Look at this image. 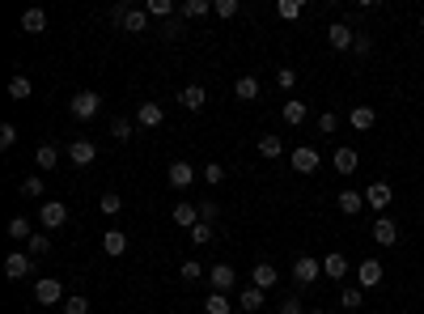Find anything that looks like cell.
<instances>
[{"label":"cell","instance_id":"cell-1","mask_svg":"<svg viewBox=\"0 0 424 314\" xmlns=\"http://www.w3.org/2000/svg\"><path fill=\"white\" fill-rule=\"evenodd\" d=\"M102 111V94H93V89H81V94H73V102H68V115L73 119H93Z\"/></svg>","mask_w":424,"mask_h":314},{"label":"cell","instance_id":"cell-2","mask_svg":"<svg viewBox=\"0 0 424 314\" xmlns=\"http://www.w3.org/2000/svg\"><path fill=\"white\" fill-rule=\"evenodd\" d=\"M382 276H386L382 259H361V264H356V289H378Z\"/></svg>","mask_w":424,"mask_h":314},{"label":"cell","instance_id":"cell-3","mask_svg":"<svg viewBox=\"0 0 424 314\" xmlns=\"http://www.w3.org/2000/svg\"><path fill=\"white\" fill-rule=\"evenodd\" d=\"M111 17H115L128 34H144V26H149V13H144V9H128V5H115Z\"/></svg>","mask_w":424,"mask_h":314},{"label":"cell","instance_id":"cell-4","mask_svg":"<svg viewBox=\"0 0 424 314\" xmlns=\"http://www.w3.org/2000/svg\"><path fill=\"white\" fill-rule=\"evenodd\" d=\"M318 276H323V264H318L314 255H297V259H293V281H297L301 289H305V285H314Z\"/></svg>","mask_w":424,"mask_h":314},{"label":"cell","instance_id":"cell-5","mask_svg":"<svg viewBox=\"0 0 424 314\" xmlns=\"http://www.w3.org/2000/svg\"><path fill=\"white\" fill-rule=\"evenodd\" d=\"M34 301H38V306H64V285H60L56 276H43V281L34 285Z\"/></svg>","mask_w":424,"mask_h":314},{"label":"cell","instance_id":"cell-6","mask_svg":"<svg viewBox=\"0 0 424 314\" xmlns=\"http://www.w3.org/2000/svg\"><path fill=\"white\" fill-rule=\"evenodd\" d=\"M289 162H293V170H297V174H314L318 166H323V157H318V149H310V144H297Z\"/></svg>","mask_w":424,"mask_h":314},{"label":"cell","instance_id":"cell-7","mask_svg":"<svg viewBox=\"0 0 424 314\" xmlns=\"http://www.w3.org/2000/svg\"><path fill=\"white\" fill-rule=\"evenodd\" d=\"M34 272V255H26V251H13L9 259H5V276L9 281H26Z\"/></svg>","mask_w":424,"mask_h":314},{"label":"cell","instance_id":"cell-8","mask_svg":"<svg viewBox=\"0 0 424 314\" xmlns=\"http://www.w3.org/2000/svg\"><path fill=\"white\" fill-rule=\"evenodd\" d=\"M208 285H212V293H234L238 272H234L229 264H217V268H208Z\"/></svg>","mask_w":424,"mask_h":314},{"label":"cell","instance_id":"cell-9","mask_svg":"<svg viewBox=\"0 0 424 314\" xmlns=\"http://www.w3.org/2000/svg\"><path fill=\"white\" fill-rule=\"evenodd\" d=\"M38 221H43V230H60V225L68 221V204H60V200L43 204V208H38Z\"/></svg>","mask_w":424,"mask_h":314},{"label":"cell","instance_id":"cell-10","mask_svg":"<svg viewBox=\"0 0 424 314\" xmlns=\"http://www.w3.org/2000/svg\"><path fill=\"white\" fill-rule=\"evenodd\" d=\"M327 43H331L335 51H352V43H356V30H352L348 22H331V26H327Z\"/></svg>","mask_w":424,"mask_h":314},{"label":"cell","instance_id":"cell-11","mask_svg":"<svg viewBox=\"0 0 424 314\" xmlns=\"http://www.w3.org/2000/svg\"><path fill=\"white\" fill-rule=\"evenodd\" d=\"M68 162L73 166H93L98 162V144L93 140H73L68 144Z\"/></svg>","mask_w":424,"mask_h":314},{"label":"cell","instance_id":"cell-12","mask_svg":"<svg viewBox=\"0 0 424 314\" xmlns=\"http://www.w3.org/2000/svg\"><path fill=\"white\" fill-rule=\"evenodd\" d=\"M136 124H140V128H162V124H166V107H162V102H140Z\"/></svg>","mask_w":424,"mask_h":314},{"label":"cell","instance_id":"cell-13","mask_svg":"<svg viewBox=\"0 0 424 314\" xmlns=\"http://www.w3.org/2000/svg\"><path fill=\"white\" fill-rule=\"evenodd\" d=\"M369 238H374L378 246H399V225H395L391 217H378V221H374V234H369Z\"/></svg>","mask_w":424,"mask_h":314},{"label":"cell","instance_id":"cell-14","mask_svg":"<svg viewBox=\"0 0 424 314\" xmlns=\"http://www.w3.org/2000/svg\"><path fill=\"white\" fill-rule=\"evenodd\" d=\"M386 204H391V183H369V187H365V208L382 213Z\"/></svg>","mask_w":424,"mask_h":314},{"label":"cell","instance_id":"cell-15","mask_svg":"<svg viewBox=\"0 0 424 314\" xmlns=\"http://www.w3.org/2000/svg\"><path fill=\"white\" fill-rule=\"evenodd\" d=\"M331 166H335V174H356V166H361V157H356V149H335L331 153Z\"/></svg>","mask_w":424,"mask_h":314},{"label":"cell","instance_id":"cell-16","mask_svg":"<svg viewBox=\"0 0 424 314\" xmlns=\"http://www.w3.org/2000/svg\"><path fill=\"white\" fill-rule=\"evenodd\" d=\"M170 217H174V225H183V230H195V225H199V204H187V200H183V204L170 208Z\"/></svg>","mask_w":424,"mask_h":314},{"label":"cell","instance_id":"cell-17","mask_svg":"<svg viewBox=\"0 0 424 314\" xmlns=\"http://www.w3.org/2000/svg\"><path fill=\"white\" fill-rule=\"evenodd\" d=\"M166 179H170V187H191L195 183V166L191 162H170V170H166Z\"/></svg>","mask_w":424,"mask_h":314},{"label":"cell","instance_id":"cell-18","mask_svg":"<svg viewBox=\"0 0 424 314\" xmlns=\"http://www.w3.org/2000/svg\"><path fill=\"white\" fill-rule=\"evenodd\" d=\"M335 208H340L344 217H356L361 208H365V191H352V187H348V191H340V195H335Z\"/></svg>","mask_w":424,"mask_h":314},{"label":"cell","instance_id":"cell-19","mask_svg":"<svg viewBox=\"0 0 424 314\" xmlns=\"http://www.w3.org/2000/svg\"><path fill=\"white\" fill-rule=\"evenodd\" d=\"M276 281H280V272H276L272 264H263V259H259V264H255V272H250V285H255V289H263V293H268V289H272Z\"/></svg>","mask_w":424,"mask_h":314},{"label":"cell","instance_id":"cell-20","mask_svg":"<svg viewBox=\"0 0 424 314\" xmlns=\"http://www.w3.org/2000/svg\"><path fill=\"white\" fill-rule=\"evenodd\" d=\"M280 119H285V124H293V128H301V124L310 119V107H305V102H297V98H289L285 107H280Z\"/></svg>","mask_w":424,"mask_h":314},{"label":"cell","instance_id":"cell-21","mask_svg":"<svg viewBox=\"0 0 424 314\" xmlns=\"http://www.w3.org/2000/svg\"><path fill=\"white\" fill-rule=\"evenodd\" d=\"M102 251L115 255V259L128 255V234H123V230H106V234H102Z\"/></svg>","mask_w":424,"mask_h":314},{"label":"cell","instance_id":"cell-22","mask_svg":"<svg viewBox=\"0 0 424 314\" xmlns=\"http://www.w3.org/2000/svg\"><path fill=\"white\" fill-rule=\"evenodd\" d=\"M323 276H327V281H344V276H348V259H344L340 251H331V255L323 259Z\"/></svg>","mask_w":424,"mask_h":314},{"label":"cell","instance_id":"cell-23","mask_svg":"<svg viewBox=\"0 0 424 314\" xmlns=\"http://www.w3.org/2000/svg\"><path fill=\"white\" fill-rule=\"evenodd\" d=\"M348 124H352L356 132H369V128L378 124V111H374V107H352V111H348Z\"/></svg>","mask_w":424,"mask_h":314},{"label":"cell","instance_id":"cell-24","mask_svg":"<svg viewBox=\"0 0 424 314\" xmlns=\"http://www.w3.org/2000/svg\"><path fill=\"white\" fill-rule=\"evenodd\" d=\"M208 13H212L208 0H183V5H179V17H183V22H199V17H208Z\"/></svg>","mask_w":424,"mask_h":314},{"label":"cell","instance_id":"cell-25","mask_svg":"<svg viewBox=\"0 0 424 314\" xmlns=\"http://www.w3.org/2000/svg\"><path fill=\"white\" fill-rule=\"evenodd\" d=\"M179 102H183L187 111H204V102H208V89H204V85H187V89L179 94Z\"/></svg>","mask_w":424,"mask_h":314},{"label":"cell","instance_id":"cell-26","mask_svg":"<svg viewBox=\"0 0 424 314\" xmlns=\"http://www.w3.org/2000/svg\"><path fill=\"white\" fill-rule=\"evenodd\" d=\"M259 153L268 157V162H276V157H285V140L272 136V132H263V136H259Z\"/></svg>","mask_w":424,"mask_h":314},{"label":"cell","instance_id":"cell-27","mask_svg":"<svg viewBox=\"0 0 424 314\" xmlns=\"http://www.w3.org/2000/svg\"><path fill=\"white\" fill-rule=\"evenodd\" d=\"M56 162H60V149H56V144H38L34 166H38V170H56Z\"/></svg>","mask_w":424,"mask_h":314},{"label":"cell","instance_id":"cell-28","mask_svg":"<svg viewBox=\"0 0 424 314\" xmlns=\"http://www.w3.org/2000/svg\"><path fill=\"white\" fill-rule=\"evenodd\" d=\"M22 30H26V34H43V30H47V13H43V9H26V13H22Z\"/></svg>","mask_w":424,"mask_h":314},{"label":"cell","instance_id":"cell-29","mask_svg":"<svg viewBox=\"0 0 424 314\" xmlns=\"http://www.w3.org/2000/svg\"><path fill=\"white\" fill-rule=\"evenodd\" d=\"M234 98H238V102H255V98H259V81H255V77H238V81H234Z\"/></svg>","mask_w":424,"mask_h":314},{"label":"cell","instance_id":"cell-30","mask_svg":"<svg viewBox=\"0 0 424 314\" xmlns=\"http://www.w3.org/2000/svg\"><path fill=\"white\" fill-rule=\"evenodd\" d=\"M111 136H115L119 144H128V140L136 136V124H132V119H123V115H115V119H111Z\"/></svg>","mask_w":424,"mask_h":314},{"label":"cell","instance_id":"cell-31","mask_svg":"<svg viewBox=\"0 0 424 314\" xmlns=\"http://www.w3.org/2000/svg\"><path fill=\"white\" fill-rule=\"evenodd\" d=\"M238 306H242L246 314L263 310V289H255V285H250V289H242V293H238Z\"/></svg>","mask_w":424,"mask_h":314},{"label":"cell","instance_id":"cell-32","mask_svg":"<svg viewBox=\"0 0 424 314\" xmlns=\"http://www.w3.org/2000/svg\"><path fill=\"white\" fill-rule=\"evenodd\" d=\"M30 94H34V81H30V77H22V73H17V77H13V81H9V98H17V102H26V98H30Z\"/></svg>","mask_w":424,"mask_h":314},{"label":"cell","instance_id":"cell-33","mask_svg":"<svg viewBox=\"0 0 424 314\" xmlns=\"http://www.w3.org/2000/svg\"><path fill=\"white\" fill-rule=\"evenodd\" d=\"M144 13H149V17H157V22H166V17H174V0H149Z\"/></svg>","mask_w":424,"mask_h":314},{"label":"cell","instance_id":"cell-34","mask_svg":"<svg viewBox=\"0 0 424 314\" xmlns=\"http://www.w3.org/2000/svg\"><path fill=\"white\" fill-rule=\"evenodd\" d=\"M98 208H102L106 217H119V213H123V195H119V191H106V195L98 200Z\"/></svg>","mask_w":424,"mask_h":314},{"label":"cell","instance_id":"cell-35","mask_svg":"<svg viewBox=\"0 0 424 314\" xmlns=\"http://www.w3.org/2000/svg\"><path fill=\"white\" fill-rule=\"evenodd\" d=\"M234 306H229V293H208V301H204V314H229Z\"/></svg>","mask_w":424,"mask_h":314},{"label":"cell","instance_id":"cell-36","mask_svg":"<svg viewBox=\"0 0 424 314\" xmlns=\"http://www.w3.org/2000/svg\"><path fill=\"white\" fill-rule=\"evenodd\" d=\"M179 276H183L187 285H195V281H204V276H208V268L199 264V259H187V264L179 268Z\"/></svg>","mask_w":424,"mask_h":314},{"label":"cell","instance_id":"cell-37","mask_svg":"<svg viewBox=\"0 0 424 314\" xmlns=\"http://www.w3.org/2000/svg\"><path fill=\"white\" fill-rule=\"evenodd\" d=\"M301 13H305L301 0H280V5H276V17H285V22H297Z\"/></svg>","mask_w":424,"mask_h":314},{"label":"cell","instance_id":"cell-38","mask_svg":"<svg viewBox=\"0 0 424 314\" xmlns=\"http://www.w3.org/2000/svg\"><path fill=\"white\" fill-rule=\"evenodd\" d=\"M17 191H22L26 200H38V195H43V179H38V174H26V179L17 183Z\"/></svg>","mask_w":424,"mask_h":314},{"label":"cell","instance_id":"cell-39","mask_svg":"<svg viewBox=\"0 0 424 314\" xmlns=\"http://www.w3.org/2000/svg\"><path fill=\"white\" fill-rule=\"evenodd\" d=\"M26 255H34V259H43V255H51V238H47V234H34V238L26 242Z\"/></svg>","mask_w":424,"mask_h":314},{"label":"cell","instance_id":"cell-40","mask_svg":"<svg viewBox=\"0 0 424 314\" xmlns=\"http://www.w3.org/2000/svg\"><path fill=\"white\" fill-rule=\"evenodd\" d=\"M340 306H344V310H361V306H365V289H356V285L344 289V293H340Z\"/></svg>","mask_w":424,"mask_h":314},{"label":"cell","instance_id":"cell-41","mask_svg":"<svg viewBox=\"0 0 424 314\" xmlns=\"http://www.w3.org/2000/svg\"><path fill=\"white\" fill-rule=\"evenodd\" d=\"M199 174H204V183H212V187H221V183H225V166H221V162H208Z\"/></svg>","mask_w":424,"mask_h":314},{"label":"cell","instance_id":"cell-42","mask_svg":"<svg viewBox=\"0 0 424 314\" xmlns=\"http://www.w3.org/2000/svg\"><path fill=\"white\" fill-rule=\"evenodd\" d=\"M9 238H22V242H30V238H34L30 221H26V217H13V221H9Z\"/></svg>","mask_w":424,"mask_h":314},{"label":"cell","instance_id":"cell-43","mask_svg":"<svg viewBox=\"0 0 424 314\" xmlns=\"http://www.w3.org/2000/svg\"><path fill=\"white\" fill-rule=\"evenodd\" d=\"M64 314H89V297L68 293V297H64Z\"/></svg>","mask_w":424,"mask_h":314},{"label":"cell","instance_id":"cell-44","mask_svg":"<svg viewBox=\"0 0 424 314\" xmlns=\"http://www.w3.org/2000/svg\"><path fill=\"white\" fill-rule=\"evenodd\" d=\"M238 9H242L238 0H212V13H217V17H225V22H229V17H238Z\"/></svg>","mask_w":424,"mask_h":314},{"label":"cell","instance_id":"cell-45","mask_svg":"<svg viewBox=\"0 0 424 314\" xmlns=\"http://www.w3.org/2000/svg\"><path fill=\"white\" fill-rule=\"evenodd\" d=\"M212 238H217V230H212V225H208V221H199V225H195V230H191V242H195V246H208V242H212Z\"/></svg>","mask_w":424,"mask_h":314},{"label":"cell","instance_id":"cell-46","mask_svg":"<svg viewBox=\"0 0 424 314\" xmlns=\"http://www.w3.org/2000/svg\"><path fill=\"white\" fill-rule=\"evenodd\" d=\"M217 217H221V204H212V200H204V204H199V221H208V225H217Z\"/></svg>","mask_w":424,"mask_h":314},{"label":"cell","instance_id":"cell-47","mask_svg":"<svg viewBox=\"0 0 424 314\" xmlns=\"http://www.w3.org/2000/svg\"><path fill=\"white\" fill-rule=\"evenodd\" d=\"M340 128V115L335 111H323V115H318V132H323V136H331Z\"/></svg>","mask_w":424,"mask_h":314},{"label":"cell","instance_id":"cell-48","mask_svg":"<svg viewBox=\"0 0 424 314\" xmlns=\"http://www.w3.org/2000/svg\"><path fill=\"white\" fill-rule=\"evenodd\" d=\"M17 144V128L13 124H0V149H13Z\"/></svg>","mask_w":424,"mask_h":314},{"label":"cell","instance_id":"cell-49","mask_svg":"<svg viewBox=\"0 0 424 314\" xmlns=\"http://www.w3.org/2000/svg\"><path fill=\"white\" fill-rule=\"evenodd\" d=\"M352 51H356V56H369V51H374V38H369V34H356Z\"/></svg>","mask_w":424,"mask_h":314},{"label":"cell","instance_id":"cell-50","mask_svg":"<svg viewBox=\"0 0 424 314\" xmlns=\"http://www.w3.org/2000/svg\"><path fill=\"white\" fill-rule=\"evenodd\" d=\"M276 85H280V89H293V85H297V73H293V68H280V73H276Z\"/></svg>","mask_w":424,"mask_h":314},{"label":"cell","instance_id":"cell-51","mask_svg":"<svg viewBox=\"0 0 424 314\" xmlns=\"http://www.w3.org/2000/svg\"><path fill=\"white\" fill-rule=\"evenodd\" d=\"M276 314H305V310H301V301H297V297H285V301L276 306Z\"/></svg>","mask_w":424,"mask_h":314},{"label":"cell","instance_id":"cell-52","mask_svg":"<svg viewBox=\"0 0 424 314\" xmlns=\"http://www.w3.org/2000/svg\"><path fill=\"white\" fill-rule=\"evenodd\" d=\"M305 314H327V310H305Z\"/></svg>","mask_w":424,"mask_h":314},{"label":"cell","instance_id":"cell-53","mask_svg":"<svg viewBox=\"0 0 424 314\" xmlns=\"http://www.w3.org/2000/svg\"><path fill=\"white\" fill-rule=\"evenodd\" d=\"M420 26H424V13H420Z\"/></svg>","mask_w":424,"mask_h":314}]
</instances>
